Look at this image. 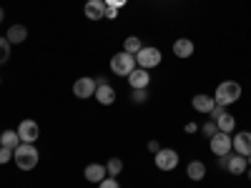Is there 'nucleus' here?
I'll list each match as a JSON object with an SVG mask.
<instances>
[{"label":"nucleus","instance_id":"4be33fe9","mask_svg":"<svg viewBox=\"0 0 251 188\" xmlns=\"http://www.w3.org/2000/svg\"><path fill=\"white\" fill-rule=\"evenodd\" d=\"M106 171H108L111 178L121 176V171H123V161H121V158H111V161L106 163Z\"/></svg>","mask_w":251,"mask_h":188},{"label":"nucleus","instance_id":"cd10ccee","mask_svg":"<svg viewBox=\"0 0 251 188\" xmlns=\"http://www.w3.org/2000/svg\"><path fill=\"white\" fill-rule=\"evenodd\" d=\"M224 113H226V108H224V106H214V111L208 113V118H211V120H219Z\"/></svg>","mask_w":251,"mask_h":188},{"label":"nucleus","instance_id":"e433bc0d","mask_svg":"<svg viewBox=\"0 0 251 188\" xmlns=\"http://www.w3.org/2000/svg\"><path fill=\"white\" fill-rule=\"evenodd\" d=\"M0 83H3V78H0Z\"/></svg>","mask_w":251,"mask_h":188},{"label":"nucleus","instance_id":"f8f14e48","mask_svg":"<svg viewBox=\"0 0 251 188\" xmlns=\"http://www.w3.org/2000/svg\"><path fill=\"white\" fill-rule=\"evenodd\" d=\"M83 15H86L88 20H100V18H106V3H103V0H86Z\"/></svg>","mask_w":251,"mask_h":188},{"label":"nucleus","instance_id":"6e6552de","mask_svg":"<svg viewBox=\"0 0 251 188\" xmlns=\"http://www.w3.org/2000/svg\"><path fill=\"white\" fill-rule=\"evenodd\" d=\"M15 131L20 136V143H35L40 138V128H38L35 120H20V125Z\"/></svg>","mask_w":251,"mask_h":188},{"label":"nucleus","instance_id":"aec40b11","mask_svg":"<svg viewBox=\"0 0 251 188\" xmlns=\"http://www.w3.org/2000/svg\"><path fill=\"white\" fill-rule=\"evenodd\" d=\"M216 125H219V131H221V133H234V128H236V118L226 111V113L216 120Z\"/></svg>","mask_w":251,"mask_h":188},{"label":"nucleus","instance_id":"2f4dec72","mask_svg":"<svg viewBox=\"0 0 251 188\" xmlns=\"http://www.w3.org/2000/svg\"><path fill=\"white\" fill-rule=\"evenodd\" d=\"M228 165V153L226 156H219V168H226Z\"/></svg>","mask_w":251,"mask_h":188},{"label":"nucleus","instance_id":"39448f33","mask_svg":"<svg viewBox=\"0 0 251 188\" xmlns=\"http://www.w3.org/2000/svg\"><path fill=\"white\" fill-rule=\"evenodd\" d=\"M156 156V168L158 171H174L176 165H178V153L174 148H161Z\"/></svg>","mask_w":251,"mask_h":188},{"label":"nucleus","instance_id":"7ed1b4c3","mask_svg":"<svg viewBox=\"0 0 251 188\" xmlns=\"http://www.w3.org/2000/svg\"><path fill=\"white\" fill-rule=\"evenodd\" d=\"M111 70H113L116 75H121V78H128V75L136 70V55L126 53V50L116 53V55L111 58Z\"/></svg>","mask_w":251,"mask_h":188},{"label":"nucleus","instance_id":"0eeeda50","mask_svg":"<svg viewBox=\"0 0 251 188\" xmlns=\"http://www.w3.org/2000/svg\"><path fill=\"white\" fill-rule=\"evenodd\" d=\"M211 153L214 156H226V153H231L234 151V143H231V133H216L214 138H211Z\"/></svg>","mask_w":251,"mask_h":188},{"label":"nucleus","instance_id":"f704fd0d","mask_svg":"<svg viewBox=\"0 0 251 188\" xmlns=\"http://www.w3.org/2000/svg\"><path fill=\"white\" fill-rule=\"evenodd\" d=\"M3 20H5V10H3V8H0V23H3Z\"/></svg>","mask_w":251,"mask_h":188},{"label":"nucleus","instance_id":"2eb2a0df","mask_svg":"<svg viewBox=\"0 0 251 188\" xmlns=\"http://www.w3.org/2000/svg\"><path fill=\"white\" fill-rule=\"evenodd\" d=\"M174 55L186 60V58H191L194 55V40H188V38H178L176 43H174Z\"/></svg>","mask_w":251,"mask_h":188},{"label":"nucleus","instance_id":"7c9ffc66","mask_svg":"<svg viewBox=\"0 0 251 188\" xmlns=\"http://www.w3.org/2000/svg\"><path fill=\"white\" fill-rule=\"evenodd\" d=\"M149 151H151V153H158V151H161V143H158V141H149Z\"/></svg>","mask_w":251,"mask_h":188},{"label":"nucleus","instance_id":"dca6fc26","mask_svg":"<svg viewBox=\"0 0 251 188\" xmlns=\"http://www.w3.org/2000/svg\"><path fill=\"white\" fill-rule=\"evenodd\" d=\"M226 171L228 173H234V176H241V173H246V158L244 156H239V153H228V165H226Z\"/></svg>","mask_w":251,"mask_h":188},{"label":"nucleus","instance_id":"c9c22d12","mask_svg":"<svg viewBox=\"0 0 251 188\" xmlns=\"http://www.w3.org/2000/svg\"><path fill=\"white\" fill-rule=\"evenodd\" d=\"M246 176H249V181H251V168H249V173H246Z\"/></svg>","mask_w":251,"mask_h":188},{"label":"nucleus","instance_id":"ddd939ff","mask_svg":"<svg viewBox=\"0 0 251 188\" xmlns=\"http://www.w3.org/2000/svg\"><path fill=\"white\" fill-rule=\"evenodd\" d=\"M93 98L100 103V106H113V103H116V88L111 86V83H106V86H98Z\"/></svg>","mask_w":251,"mask_h":188},{"label":"nucleus","instance_id":"6ab92c4d","mask_svg":"<svg viewBox=\"0 0 251 188\" xmlns=\"http://www.w3.org/2000/svg\"><path fill=\"white\" fill-rule=\"evenodd\" d=\"M0 145H3V148L15 151L18 145H20V136H18V131H3V133H0Z\"/></svg>","mask_w":251,"mask_h":188},{"label":"nucleus","instance_id":"f3484780","mask_svg":"<svg viewBox=\"0 0 251 188\" xmlns=\"http://www.w3.org/2000/svg\"><path fill=\"white\" fill-rule=\"evenodd\" d=\"M8 40H10V46L13 43H25V38H28V28L25 25H20V23H15V25H10L8 28V35H5Z\"/></svg>","mask_w":251,"mask_h":188},{"label":"nucleus","instance_id":"393cba45","mask_svg":"<svg viewBox=\"0 0 251 188\" xmlns=\"http://www.w3.org/2000/svg\"><path fill=\"white\" fill-rule=\"evenodd\" d=\"M131 98H133V103H138V106H141V103L149 100V88H136V91L131 93Z\"/></svg>","mask_w":251,"mask_h":188},{"label":"nucleus","instance_id":"5701e85b","mask_svg":"<svg viewBox=\"0 0 251 188\" xmlns=\"http://www.w3.org/2000/svg\"><path fill=\"white\" fill-rule=\"evenodd\" d=\"M8 60H10V40L0 38V66H5Z\"/></svg>","mask_w":251,"mask_h":188},{"label":"nucleus","instance_id":"f257e3e1","mask_svg":"<svg viewBox=\"0 0 251 188\" xmlns=\"http://www.w3.org/2000/svg\"><path fill=\"white\" fill-rule=\"evenodd\" d=\"M13 161L20 171H33L38 161H40V153L35 148V143H20L18 148L13 151Z\"/></svg>","mask_w":251,"mask_h":188},{"label":"nucleus","instance_id":"9d476101","mask_svg":"<svg viewBox=\"0 0 251 188\" xmlns=\"http://www.w3.org/2000/svg\"><path fill=\"white\" fill-rule=\"evenodd\" d=\"M191 106H194V111L196 113H203V116H208L214 111V106H216V100H214V95H206V93H199V95H194V100H191Z\"/></svg>","mask_w":251,"mask_h":188},{"label":"nucleus","instance_id":"c756f323","mask_svg":"<svg viewBox=\"0 0 251 188\" xmlns=\"http://www.w3.org/2000/svg\"><path fill=\"white\" fill-rule=\"evenodd\" d=\"M103 3H106V5H113V8H118V10H121L126 3H128V0H103Z\"/></svg>","mask_w":251,"mask_h":188},{"label":"nucleus","instance_id":"4468645a","mask_svg":"<svg viewBox=\"0 0 251 188\" xmlns=\"http://www.w3.org/2000/svg\"><path fill=\"white\" fill-rule=\"evenodd\" d=\"M149 83H151V75L146 68H136L131 75H128V86L136 91V88H149Z\"/></svg>","mask_w":251,"mask_h":188},{"label":"nucleus","instance_id":"423d86ee","mask_svg":"<svg viewBox=\"0 0 251 188\" xmlns=\"http://www.w3.org/2000/svg\"><path fill=\"white\" fill-rule=\"evenodd\" d=\"M96 80L93 78H88V75H83V78H78L75 83H73V95L75 98H80V100H86V98H93L96 95Z\"/></svg>","mask_w":251,"mask_h":188},{"label":"nucleus","instance_id":"9b49d317","mask_svg":"<svg viewBox=\"0 0 251 188\" xmlns=\"http://www.w3.org/2000/svg\"><path fill=\"white\" fill-rule=\"evenodd\" d=\"M83 176H86L88 183H100L103 178L108 176V171H106V165H103V163H88L86 168H83Z\"/></svg>","mask_w":251,"mask_h":188},{"label":"nucleus","instance_id":"412c9836","mask_svg":"<svg viewBox=\"0 0 251 188\" xmlns=\"http://www.w3.org/2000/svg\"><path fill=\"white\" fill-rule=\"evenodd\" d=\"M141 48H143V43H141V38H138V35H131V38H126V40H123V50H126V53H131V55H136Z\"/></svg>","mask_w":251,"mask_h":188},{"label":"nucleus","instance_id":"bb28decb","mask_svg":"<svg viewBox=\"0 0 251 188\" xmlns=\"http://www.w3.org/2000/svg\"><path fill=\"white\" fill-rule=\"evenodd\" d=\"M8 161H13V151H10V148H3V145H0V165L8 163Z\"/></svg>","mask_w":251,"mask_h":188},{"label":"nucleus","instance_id":"b1692460","mask_svg":"<svg viewBox=\"0 0 251 188\" xmlns=\"http://www.w3.org/2000/svg\"><path fill=\"white\" fill-rule=\"evenodd\" d=\"M201 133H203V136H208V138H214V136L219 133V125H216V120H206V123L201 125Z\"/></svg>","mask_w":251,"mask_h":188},{"label":"nucleus","instance_id":"20e7f679","mask_svg":"<svg viewBox=\"0 0 251 188\" xmlns=\"http://www.w3.org/2000/svg\"><path fill=\"white\" fill-rule=\"evenodd\" d=\"M161 50L153 48V46H143L138 53H136V66L138 68H146V70H151L156 66H161Z\"/></svg>","mask_w":251,"mask_h":188},{"label":"nucleus","instance_id":"c85d7f7f","mask_svg":"<svg viewBox=\"0 0 251 188\" xmlns=\"http://www.w3.org/2000/svg\"><path fill=\"white\" fill-rule=\"evenodd\" d=\"M106 18H108V20H116V18H118V8H113V5H106Z\"/></svg>","mask_w":251,"mask_h":188},{"label":"nucleus","instance_id":"f03ea898","mask_svg":"<svg viewBox=\"0 0 251 188\" xmlns=\"http://www.w3.org/2000/svg\"><path fill=\"white\" fill-rule=\"evenodd\" d=\"M241 98V86L236 80H224V83H219V88H216V93H214V100H216V106H224V108H228L231 103H236Z\"/></svg>","mask_w":251,"mask_h":188},{"label":"nucleus","instance_id":"a211bd4d","mask_svg":"<svg viewBox=\"0 0 251 188\" xmlns=\"http://www.w3.org/2000/svg\"><path fill=\"white\" fill-rule=\"evenodd\" d=\"M186 176L191 178V181H203L206 178V165L201 161H191L186 165Z\"/></svg>","mask_w":251,"mask_h":188},{"label":"nucleus","instance_id":"1a4fd4ad","mask_svg":"<svg viewBox=\"0 0 251 188\" xmlns=\"http://www.w3.org/2000/svg\"><path fill=\"white\" fill-rule=\"evenodd\" d=\"M231 143H234V153H239V156H244V158L251 156V133H249V131L236 133V136L231 138Z\"/></svg>","mask_w":251,"mask_h":188},{"label":"nucleus","instance_id":"72a5a7b5","mask_svg":"<svg viewBox=\"0 0 251 188\" xmlns=\"http://www.w3.org/2000/svg\"><path fill=\"white\" fill-rule=\"evenodd\" d=\"M93 80H96V86H106V83H108L106 75H98V78H93Z\"/></svg>","mask_w":251,"mask_h":188},{"label":"nucleus","instance_id":"a878e982","mask_svg":"<svg viewBox=\"0 0 251 188\" xmlns=\"http://www.w3.org/2000/svg\"><path fill=\"white\" fill-rule=\"evenodd\" d=\"M98 188H121V186H118V181H116V178L106 176V178H103V181L98 183Z\"/></svg>","mask_w":251,"mask_h":188},{"label":"nucleus","instance_id":"473e14b6","mask_svg":"<svg viewBox=\"0 0 251 188\" xmlns=\"http://www.w3.org/2000/svg\"><path fill=\"white\" fill-rule=\"evenodd\" d=\"M196 131H199L196 123H186V133H196Z\"/></svg>","mask_w":251,"mask_h":188}]
</instances>
